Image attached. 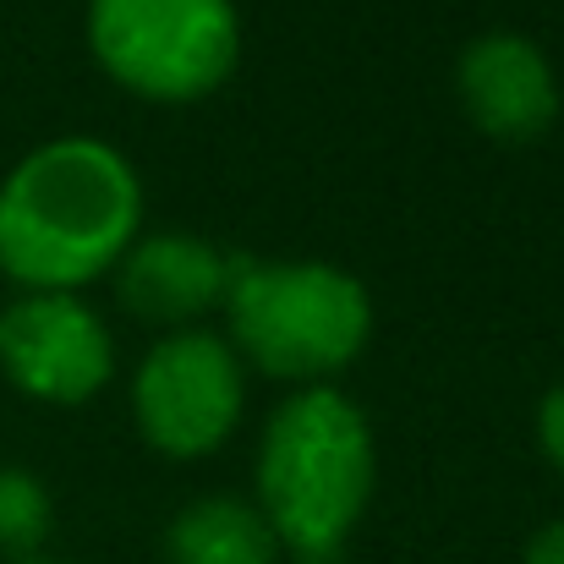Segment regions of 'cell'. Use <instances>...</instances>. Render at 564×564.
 <instances>
[{
	"label": "cell",
	"mask_w": 564,
	"mask_h": 564,
	"mask_svg": "<svg viewBox=\"0 0 564 564\" xmlns=\"http://www.w3.org/2000/svg\"><path fill=\"white\" fill-rule=\"evenodd\" d=\"M538 433H543V449L554 455V466L564 471V383L543 394V405H538Z\"/></svg>",
	"instance_id": "cell-11"
},
{
	"label": "cell",
	"mask_w": 564,
	"mask_h": 564,
	"mask_svg": "<svg viewBox=\"0 0 564 564\" xmlns=\"http://www.w3.org/2000/svg\"><path fill=\"white\" fill-rule=\"evenodd\" d=\"M22 564H61V560H22Z\"/></svg>",
	"instance_id": "cell-13"
},
{
	"label": "cell",
	"mask_w": 564,
	"mask_h": 564,
	"mask_svg": "<svg viewBox=\"0 0 564 564\" xmlns=\"http://www.w3.org/2000/svg\"><path fill=\"white\" fill-rule=\"evenodd\" d=\"M230 340L269 378H329L368 346L373 302L335 263L230 258L225 274Z\"/></svg>",
	"instance_id": "cell-3"
},
{
	"label": "cell",
	"mask_w": 564,
	"mask_h": 564,
	"mask_svg": "<svg viewBox=\"0 0 564 564\" xmlns=\"http://www.w3.org/2000/svg\"><path fill=\"white\" fill-rule=\"evenodd\" d=\"M50 538V494L33 471L6 466L0 471V554H17V564L33 560V549Z\"/></svg>",
	"instance_id": "cell-10"
},
{
	"label": "cell",
	"mask_w": 564,
	"mask_h": 564,
	"mask_svg": "<svg viewBox=\"0 0 564 564\" xmlns=\"http://www.w3.org/2000/svg\"><path fill=\"white\" fill-rule=\"evenodd\" d=\"M171 564H274L280 543L258 505L241 499H197L165 532Z\"/></svg>",
	"instance_id": "cell-9"
},
{
	"label": "cell",
	"mask_w": 564,
	"mask_h": 564,
	"mask_svg": "<svg viewBox=\"0 0 564 564\" xmlns=\"http://www.w3.org/2000/svg\"><path fill=\"white\" fill-rule=\"evenodd\" d=\"M225 274H230V258L219 247L182 230H160L121 252V302L143 324L187 329L197 313L225 302Z\"/></svg>",
	"instance_id": "cell-8"
},
{
	"label": "cell",
	"mask_w": 564,
	"mask_h": 564,
	"mask_svg": "<svg viewBox=\"0 0 564 564\" xmlns=\"http://www.w3.org/2000/svg\"><path fill=\"white\" fill-rule=\"evenodd\" d=\"M138 427L154 449L192 460L230 438L241 416V362L236 351L208 329H176L165 335L132 383Z\"/></svg>",
	"instance_id": "cell-5"
},
{
	"label": "cell",
	"mask_w": 564,
	"mask_h": 564,
	"mask_svg": "<svg viewBox=\"0 0 564 564\" xmlns=\"http://www.w3.org/2000/svg\"><path fill=\"white\" fill-rule=\"evenodd\" d=\"M527 564H564V521H549V527L527 543Z\"/></svg>",
	"instance_id": "cell-12"
},
{
	"label": "cell",
	"mask_w": 564,
	"mask_h": 564,
	"mask_svg": "<svg viewBox=\"0 0 564 564\" xmlns=\"http://www.w3.org/2000/svg\"><path fill=\"white\" fill-rule=\"evenodd\" d=\"M88 44L121 88L187 105L230 77L241 22L230 0H94Z\"/></svg>",
	"instance_id": "cell-4"
},
{
	"label": "cell",
	"mask_w": 564,
	"mask_h": 564,
	"mask_svg": "<svg viewBox=\"0 0 564 564\" xmlns=\"http://www.w3.org/2000/svg\"><path fill=\"white\" fill-rule=\"evenodd\" d=\"M143 192L99 138H55L0 182V269L50 296L99 280L138 236Z\"/></svg>",
	"instance_id": "cell-1"
},
{
	"label": "cell",
	"mask_w": 564,
	"mask_h": 564,
	"mask_svg": "<svg viewBox=\"0 0 564 564\" xmlns=\"http://www.w3.org/2000/svg\"><path fill=\"white\" fill-rule=\"evenodd\" d=\"M460 105L499 143H532L560 116V83L549 55L521 33H482L460 55Z\"/></svg>",
	"instance_id": "cell-7"
},
{
	"label": "cell",
	"mask_w": 564,
	"mask_h": 564,
	"mask_svg": "<svg viewBox=\"0 0 564 564\" xmlns=\"http://www.w3.org/2000/svg\"><path fill=\"white\" fill-rule=\"evenodd\" d=\"M373 494L368 416L335 389L291 394L258 449V510L280 549L302 564H335Z\"/></svg>",
	"instance_id": "cell-2"
},
{
	"label": "cell",
	"mask_w": 564,
	"mask_h": 564,
	"mask_svg": "<svg viewBox=\"0 0 564 564\" xmlns=\"http://www.w3.org/2000/svg\"><path fill=\"white\" fill-rule=\"evenodd\" d=\"M110 362V329L77 296L28 291L22 302L0 307V368L22 394L77 405L105 389Z\"/></svg>",
	"instance_id": "cell-6"
}]
</instances>
